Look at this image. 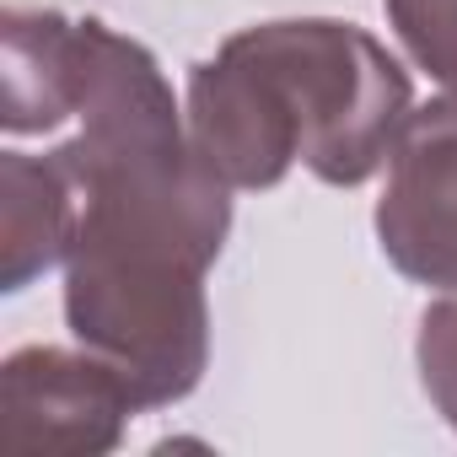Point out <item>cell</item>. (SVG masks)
Returning <instances> with one entry per match:
<instances>
[{
  "label": "cell",
  "instance_id": "8992f818",
  "mask_svg": "<svg viewBox=\"0 0 457 457\" xmlns=\"http://www.w3.org/2000/svg\"><path fill=\"white\" fill-rule=\"evenodd\" d=\"M76 113V17L6 6L0 17V124L12 135L60 129Z\"/></svg>",
  "mask_w": 457,
  "mask_h": 457
},
{
  "label": "cell",
  "instance_id": "5b68a950",
  "mask_svg": "<svg viewBox=\"0 0 457 457\" xmlns=\"http://www.w3.org/2000/svg\"><path fill=\"white\" fill-rule=\"evenodd\" d=\"M76 237V188L60 156H0V291H28L65 264Z\"/></svg>",
  "mask_w": 457,
  "mask_h": 457
},
{
  "label": "cell",
  "instance_id": "ba28073f",
  "mask_svg": "<svg viewBox=\"0 0 457 457\" xmlns=\"http://www.w3.org/2000/svg\"><path fill=\"white\" fill-rule=\"evenodd\" d=\"M414 361H420V387L436 403V414L457 430V291H446L441 302L425 307L420 318V339H414Z\"/></svg>",
  "mask_w": 457,
  "mask_h": 457
},
{
  "label": "cell",
  "instance_id": "52a82bcc",
  "mask_svg": "<svg viewBox=\"0 0 457 457\" xmlns=\"http://www.w3.org/2000/svg\"><path fill=\"white\" fill-rule=\"evenodd\" d=\"M409 60L457 97V0H382Z\"/></svg>",
  "mask_w": 457,
  "mask_h": 457
},
{
  "label": "cell",
  "instance_id": "3957f363",
  "mask_svg": "<svg viewBox=\"0 0 457 457\" xmlns=\"http://www.w3.org/2000/svg\"><path fill=\"white\" fill-rule=\"evenodd\" d=\"M140 398L103 355L28 345L0 366V452L6 457H97L124 441Z\"/></svg>",
  "mask_w": 457,
  "mask_h": 457
},
{
  "label": "cell",
  "instance_id": "7a4b0ae2",
  "mask_svg": "<svg viewBox=\"0 0 457 457\" xmlns=\"http://www.w3.org/2000/svg\"><path fill=\"white\" fill-rule=\"evenodd\" d=\"M409 113L403 65L334 17L243 28L188 76V135L232 188H275L296 162L355 188L387 167Z\"/></svg>",
  "mask_w": 457,
  "mask_h": 457
},
{
  "label": "cell",
  "instance_id": "277c9868",
  "mask_svg": "<svg viewBox=\"0 0 457 457\" xmlns=\"http://www.w3.org/2000/svg\"><path fill=\"white\" fill-rule=\"evenodd\" d=\"M377 243L403 280L457 291V97L409 113L377 199Z\"/></svg>",
  "mask_w": 457,
  "mask_h": 457
},
{
  "label": "cell",
  "instance_id": "6da1fadb",
  "mask_svg": "<svg viewBox=\"0 0 457 457\" xmlns=\"http://www.w3.org/2000/svg\"><path fill=\"white\" fill-rule=\"evenodd\" d=\"M71 119L54 145L76 188L65 323L129 377L140 409H167L210 361L204 275L232 232V183L199 156L151 49L97 17H76Z\"/></svg>",
  "mask_w": 457,
  "mask_h": 457
}]
</instances>
